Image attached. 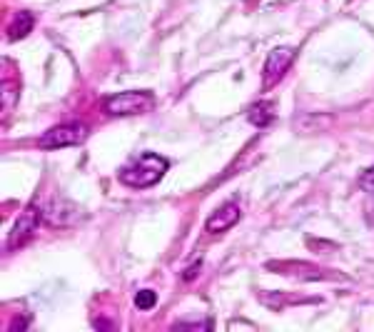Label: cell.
<instances>
[{
	"mask_svg": "<svg viewBox=\"0 0 374 332\" xmlns=\"http://www.w3.org/2000/svg\"><path fill=\"white\" fill-rule=\"evenodd\" d=\"M167 167H170V162L165 160V158H160L155 153H145L142 158H137V160H132L130 165L120 170V183L135 190L153 188L155 183L162 180Z\"/></svg>",
	"mask_w": 374,
	"mask_h": 332,
	"instance_id": "obj_1",
	"label": "cell"
},
{
	"mask_svg": "<svg viewBox=\"0 0 374 332\" xmlns=\"http://www.w3.org/2000/svg\"><path fill=\"white\" fill-rule=\"evenodd\" d=\"M155 108V97L150 92H140V90H127V92H115L102 100V110L113 118L118 115H142L150 113Z\"/></svg>",
	"mask_w": 374,
	"mask_h": 332,
	"instance_id": "obj_2",
	"label": "cell"
},
{
	"mask_svg": "<svg viewBox=\"0 0 374 332\" xmlns=\"http://www.w3.org/2000/svg\"><path fill=\"white\" fill-rule=\"evenodd\" d=\"M40 215H43V223L53 225V228H70L83 218V210H80L75 202L65 200V198H46L40 202Z\"/></svg>",
	"mask_w": 374,
	"mask_h": 332,
	"instance_id": "obj_3",
	"label": "cell"
},
{
	"mask_svg": "<svg viewBox=\"0 0 374 332\" xmlns=\"http://www.w3.org/2000/svg\"><path fill=\"white\" fill-rule=\"evenodd\" d=\"M88 127L83 123H65V125H55L40 138V148L43 150H57V148H73V145L85 143Z\"/></svg>",
	"mask_w": 374,
	"mask_h": 332,
	"instance_id": "obj_4",
	"label": "cell"
},
{
	"mask_svg": "<svg viewBox=\"0 0 374 332\" xmlns=\"http://www.w3.org/2000/svg\"><path fill=\"white\" fill-rule=\"evenodd\" d=\"M43 223V215H40V207L38 205H30L25 207V212L18 218L15 228L11 233V240H8V250H18V247H23L25 242L33 237V233L38 230V225Z\"/></svg>",
	"mask_w": 374,
	"mask_h": 332,
	"instance_id": "obj_5",
	"label": "cell"
},
{
	"mask_svg": "<svg viewBox=\"0 0 374 332\" xmlns=\"http://www.w3.org/2000/svg\"><path fill=\"white\" fill-rule=\"evenodd\" d=\"M292 60H295V50L292 48H277V50L270 53L265 63V85L267 88L277 85L282 81V75L289 70Z\"/></svg>",
	"mask_w": 374,
	"mask_h": 332,
	"instance_id": "obj_6",
	"label": "cell"
},
{
	"mask_svg": "<svg viewBox=\"0 0 374 332\" xmlns=\"http://www.w3.org/2000/svg\"><path fill=\"white\" fill-rule=\"evenodd\" d=\"M240 218H242V210H240L237 202H225V205H220L210 218H207L205 230L212 233V235H217V233H227V230L235 228V225L240 223Z\"/></svg>",
	"mask_w": 374,
	"mask_h": 332,
	"instance_id": "obj_7",
	"label": "cell"
},
{
	"mask_svg": "<svg viewBox=\"0 0 374 332\" xmlns=\"http://www.w3.org/2000/svg\"><path fill=\"white\" fill-rule=\"evenodd\" d=\"M270 270H279L282 275H292V277H300V280H324V272L319 268L310 263H270L267 265Z\"/></svg>",
	"mask_w": 374,
	"mask_h": 332,
	"instance_id": "obj_8",
	"label": "cell"
},
{
	"mask_svg": "<svg viewBox=\"0 0 374 332\" xmlns=\"http://www.w3.org/2000/svg\"><path fill=\"white\" fill-rule=\"evenodd\" d=\"M33 25H35V20L30 13H15L11 25H8V41L15 43V41H20V38H25V35L33 30Z\"/></svg>",
	"mask_w": 374,
	"mask_h": 332,
	"instance_id": "obj_9",
	"label": "cell"
},
{
	"mask_svg": "<svg viewBox=\"0 0 374 332\" xmlns=\"http://www.w3.org/2000/svg\"><path fill=\"white\" fill-rule=\"evenodd\" d=\"M247 118L252 125L257 127H267L270 123L275 120V105L270 100H262V103H255L252 108L247 110Z\"/></svg>",
	"mask_w": 374,
	"mask_h": 332,
	"instance_id": "obj_10",
	"label": "cell"
},
{
	"mask_svg": "<svg viewBox=\"0 0 374 332\" xmlns=\"http://www.w3.org/2000/svg\"><path fill=\"white\" fill-rule=\"evenodd\" d=\"M18 103V85L15 83H3V110L11 113Z\"/></svg>",
	"mask_w": 374,
	"mask_h": 332,
	"instance_id": "obj_11",
	"label": "cell"
},
{
	"mask_svg": "<svg viewBox=\"0 0 374 332\" xmlns=\"http://www.w3.org/2000/svg\"><path fill=\"white\" fill-rule=\"evenodd\" d=\"M155 303H158V295H155L153 290H140L135 295V305L140 310H153Z\"/></svg>",
	"mask_w": 374,
	"mask_h": 332,
	"instance_id": "obj_12",
	"label": "cell"
},
{
	"mask_svg": "<svg viewBox=\"0 0 374 332\" xmlns=\"http://www.w3.org/2000/svg\"><path fill=\"white\" fill-rule=\"evenodd\" d=\"M362 188L367 190V193H374V165L362 175Z\"/></svg>",
	"mask_w": 374,
	"mask_h": 332,
	"instance_id": "obj_13",
	"label": "cell"
},
{
	"mask_svg": "<svg viewBox=\"0 0 374 332\" xmlns=\"http://www.w3.org/2000/svg\"><path fill=\"white\" fill-rule=\"evenodd\" d=\"M200 268H202V263H195L193 268L185 270V275H182V277H185V280H195V277H198V272H200Z\"/></svg>",
	"mask_w": 374,
	"mask_h": 332,
	"instance_id": "obj_14",
	"label": "cell"
}]
</instances>
